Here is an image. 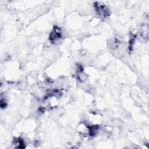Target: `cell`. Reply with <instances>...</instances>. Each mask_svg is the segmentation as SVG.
<instances>
[{
    "label": "cell",
    "mask_w": 149,
    "mask_h": 149,
    "mask_svg": "<svg viewBox=\"0 0 149 149\" xmlns=\"http://www.w3.org/2000/svg\"><path fill=\"white\" fill-rule=\"evenodd\" d=\"M94 6L97 13L101 15L102 17H107L109 15V10L104 5L101 4L100 2H95Z\"/></svg>",
    "instance_id": "1"
},
{
    "label": "cell",
    "mask_w": 149,
    "mask_h": 149,
    "mask_svg": "<svg viewBox=\"0 0 149 149\" xmlns=\"http://www.w3.org/2000/svg\"><path fill=\"white\" fill-rule=\"evenodd\" d=\"M61 37V30L59 27L55 26L49 35V40L51 42H55Z\"/></svg>",
    "instance_id": "2"
}]
</instances>
